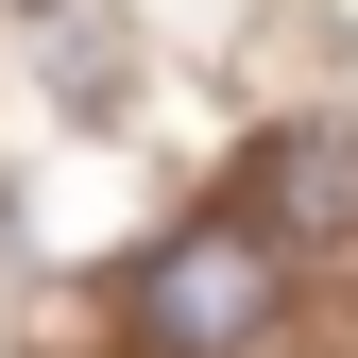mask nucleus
Returning a JSON list of instances; mask_svg holds the SVG:
<instances>
[{
	"mask_svg": "<svg viewBox=\"0 0 358 358\" xmlns=\"http://www.w3.org/2000/svg\"><path fill=\"white\" fill-rule=\"evenodd\" d=\"M273 324V239L256 222H188V239L137 256V341L154 358H239Z\"/></svg>",
	"mask_w": 358,
	"mask_h": 358,
	"instance_id": "1",
	"label": "nucleus"
},
{
	"mask_svg": "<svg viewBox=\"0 0 358 358\" xmlns=\"http://www.w3.org/2000/svg\"><path fill=\"white\" fill-rule=\"evenodd\" d=\"M256 205H273L290 239H341L358 222V137H273L256 154Z\"/></svg>",
	"mask_w": 358,
	"mask_h": 358,
	"instance_id": "2",
	"label": "nucleus"
}]
</instances>
